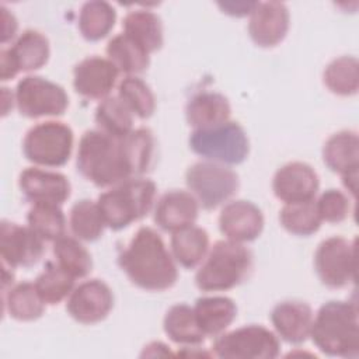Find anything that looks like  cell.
<instances>
[{
    "instance_id": "cell-33",
    "label": "cell",
    "mask_w": 359,
    "mask_h": 359,
    "mask_svg": "<svg viewBox=\"0 0 359 359\" xmlns=\"http://www.w3.org/2000/svg\"><path fill=\"white\" fill-rule=\"evenodd\" d=\"M56 262L74 279L86 278L93 268V259L87 248L70 236H62L53 241Z\"/></svg>"
},
{
    "instance_id": "cell-36",
    "label": "cell",
    "mask_w": 359,
    "mask_h": 359,
    "mask_svg": "<svg viewBox=\"0 0 359 359\" xmlns=\"http://www.w3.org/2000/svg\"><path fill=\"white\" fill-rule=\"evenodd\" d=\"M324 84L337 95H353L359 88V65L353 56H341L330 62L324 70Z\"/></svg>"
},
{
    "instance_id": "cell-17",
    "label": "cell",
    "mask_w": 359,
    "mask_h": 359,
    "mask_svg": "<svg viewBox=\"0 0 359 359\" xmlns=\"http://www.w3.org/2000/svg\"><path fill=\"white\" fill-rule=\"evenodd\" d=\"M219 229L227 240L252 241L262 233L264 216L261 209L250 201H231L219 215Z\"/></svg>"
},
{
    "instance_id": "cell-20",
    "label": "cell",
    "mask_w": 359,
    "mask_h": 359,
    "mask_svg": "<svg viewBox=\"0 0 359 359\" xmlns=\"http://www.w3.org/2000/svg\"><path fill=\"white\" fill-rule=\"evenodd\" d=\"M311 307L300 300H285L278 303L271 313V321L278 335L293 345L303 344L311 332Z\"/></svg>"
},
{
    "instance_id": "cell-40",
    "label": "cell",
    "mask_w": 359,
    "mask_h": 359,
    "mask_svg": "<svg viewBox=\"0 0 359 359\" xmlns=\"http://www.w3.org/2000/svg\"><path fill=\"white\" fill-rule=\"evenodd\" d=\"M259 1H230V3H217L223 13L233 17H244L251 14Z\"/></svg>"
},
{
    "instance_id": "cell-6",
    "label": "cell",
    "mask_w": 359,
    "mask_h": 359,
    "mask_svg": "<svg viewBox=\"0 0 359 359\" xmlns=\"http://www.w3.org/2000/svg\"><path fill=\"white\" fill-rule=\"evenodd\" d=\"M191 150L220 164H240L250 151V142L245 130L233 121L209 129H195L189 136Z\"/></svg>"
},
{
    "instance_id": "cell-11",
    "label": "cell",
    "mask_w": 359,
    "mask_h": 359,
    "mask_svg": "<svg viewBox=\"0 0 359 359\" xmlns=\"http://www.w3.org/2000/svg\"><path fill=\"white\" fill-rule=\"evenodd\" d=\"M355 241L334 236L321 241L314 254V269L323 285L339 289L355 280Z\"/></svg>"
},
{
    "instance_id": "cell-3",
    "label": "cell",
    "mask_w": 359,
    "mask_h": 359,
    "mask_svg": "<svg viewBox=\"0 0 359 359\" xmlns=\"http://www.w3.org/2000/svg\"><path fill=\"white\" fill-rule=\"evenodd\" d=\"M310 337L328 356L351 358L359 355L358 307L353 302L331 300L323 304L313 318Z\"/></svg>"
},
{
    "instance_id": "cell-16",
    "label": "cell",
    "mask_w": 359,
    "mask_h": 359,
    "mask_svg": "<svg viewBox=\"0 0 359 359\" xmlns=\"http://www.w3.org/2000/svg\"><path fill=\"white\" fill-rule=\"evenodd\" d=\"M20 189L31 203L62 205L70 196V182L66 175L35 167L25 168L18 178Z\"/></svg>"
},
{
    "instance_id": "cell-23",
    "label": "cell",
    "mask_w": 359,
    "mask_h": 359,
    "mask_svg": "<svg viewBox=\"0 0 359 359\" xmlns=\"http://www.w3.org/2000/svg\"><path fill=\"white\" fill-rule=\"evenodd\" d=\"M195 318L205 335L216 337L234 321L237 316L236 303L224 296L199 297L194 306Z\"/></svg>"
},
{
    "instance_id": "cell-13",
    "label": "cell",
    "mask_w": 359,
    "mask_h": 359,
    "mask_svg": "<svg viewBox=\"0 0 359 359\" xmlns=\"http://www.w3.org/2000/svg\"><path fill=\"white\" fill-rule=\"evenodd\" d=\"M112 307V290L100 279L80 283L72 290L66 303V310L70 317L81 324H95L102 321Z\"/></svg>"
},
{
    "instance_id": "cell-27",
    "label": "cell",
    "mask_w": 359,
    "mask_h": 359,
    "mask_svg": "<svg viewBox=\"0 0 359 359\" xmlns=\"http://www.w3.org/2000/svg\"><path fill=\"white\" fill-rule=\"evenodd\" d=\"M163 327L167 337L180 345H201L206 337L198 325L194 309L185 303H178L168 309Z\"/></svg>"
},
{
    "instance_id": "cell-24",
    "label": "cell",
    "mask_w": 359,
    "mask_h": 359,
    "mask_svg": "<svg viewBox=\"0 0 359 359\" xmlns=\"http://www.w3.org/2000/svg\"><path fill=\"white\" fill-rule=\"evenodd\" d=\"M123 34L149 55L163 46V24L157 14L150 10L129 11L122 22Z\"/></svg>"
},
{
    "instance_id": "cell-19",
    "label": "cell",
    "mask_w": 359,
    "mask_h": 359,
    "mask_svg": "<svg viewBox=\"0 0 359 359\" xmlns=\"http://www.w3.org/2000/svg\"><path fill=\"white\" fill-rule=\"evenodd\" d=\"M198 212L199 203L191 192L171 189L158 198L154 206V222L161 230L175 233L192 226Z\"/></svg>"
},
{
    "instance_id": "cell-38",
    "label": "cell",
    "mask_w": 359,
    "mask_h": 359,
    "mask_svg": "<svg viewBox=\"0 0 359 359\" xmlns=\"http://www.w3.org/2000/svg\"><path fill=\"white\" fill-rule=\"evenodd\" d=\"M118 97L140 119L150 118L156 109V98L151 88L136 76H126L119 81Z\"/></svg>"
},
{
    "instance_id": "cell-41",
    "label": "cell",
    "mask_w": 359,
    "mask_h": 359,
    "mask_svg": "<svg viewBox=\"0 0 359 359\" xmlns=\"http://www.w3.org/2000/svg\"><path fill=\"white\" fill-rule=\"evenodd\" d=\"M0 11H1V43H6L15 36L18 22L14 14L10 13V10H7L4 6L0 7Z\"/></svg>"
},
{
    "instance_id": "cell-37",
    "label": "cell",
    "mask_w": 359,
    "mask_h": 359,
    "mask_svg": "<svg viewBox=\"0 0 359 359\" xmlns=\"http://www.w3.org/2000/svg\"><path fill=\"white\" fill-rule=\"evenodd\" d=\"M27 222L43 241H55L65 236L66 217L59 205L35 203L28 210Z\"/></svg>"
},
{
    "instance_id": "cell-15",
    "label": "cell",
    "mask_w": 359,
    "mask_h": 359,
    "mask_svg": "<svg viewBox=\"0 0 359 359\" xmlns=\"http://www.w3.org/2000/svg\"><path fill=\"white\" fill-rule=\"evenodd\" d=\"M320 187L318 175L311 165L292 161L282 165L273 175L272 191L285 203L306 202L314 199Z\"/></svg>"
},
{
    "instance_id": "cell-2",
    "label": "cell",
    "mask_w": 359,
    "mask_h": 359,
    "mask_svg": "<svg viewBox=\"0 0 359 359\" xmlns=\"http://www.w3.org/2000/svg\"><path fill=\"white\" fill-rule=\"evenodd\" d=\"M118 264L129 280L149 292H161L178 279L174 257L161 236L151 227H140L118 257Z\"/></svg>"
},
{
    "instance_id": "cell-39",
    "label": "cell",
    "mask_w": 359,
    "mask_h": 359,
    "mask_svg": "<svg viewBox=\"0 0 359 359\" xmlns=\"http://www.w3.org/2000/svg\"><path fill=\"white\" fill-rule=\"evenodd\" d=\"M316 205L321 220L328 223H341L351 213V201L339 189L324 191Z\"/></svg>"
},
{
    "instance_id": "cell-26",
    "label": "cell",
    "mask_w": 359,
    "mask_h": 359,
    "mask_svg": "<svg viewBox=\"0 0 359 359\" xmlns=\"http://www.w3.org/2000/svg\"><path fill=\"white\" fill-rule=\"evenodd\" d=\"M209 248V234L205 229L189 226L172 233L171 251L174 259L184 268L192 269L203 259Z\"/></svg>"
},
{
    "instance_id": "cell-7",
    "label": "cell",
    "mask_w": 359,
    "mask_h": 359,
    "mask_svg": "<svg viewBox=\"0 0 359 359\" xmlns=\"http://www.w3.org/2000/svg\"><path fill=\"white\" fill-rule=\"evenodd\" d=\"M73 130L57 121L32 126L22 140V151L28 161L45 167L65 165L73 150Z\"/></svg>"
},
{
    "instance_id": "cell-31",
    "label": "cell",
    "mask_w": 359,
    "mask_h": 359,
    "mask_svg": "<svg viewBox=\"0 0 359 359\" xmlns=\"http://www.w3.org/2000/svg\"><path fill=\"white\" fill-rule=\"evenodd\" d=\"M95 122L100 130L114 137H123L133 130V114L118 95L107 97L98 104Z\"/></svg>"
},
{
    "instance_id": "cell-12",
    "label": "cell",
    "mask_w": 359,
    "mask_h": 359,
    "mask_svg": "<svg viewBox=\"0 0 359 359\" xmlns=\"http://www.w3.org/2000/svg\"><path fill=\"white\" fill-rule=\"evenodd\" d=\"M43 240L28 226H20L7 220L0 223L1 262L10 268H28L43 255Z\"/></svg>"
},
{
    "instance_id": "cell-35",
    "label": "cell",
    "mask_w": 359,
    "mask_h": 359,
    "mask_svg": "<svg viewBox=\"0 0 359 359\" xmlns=\"http://www.w3.org/2000/svg\"><path fill=\"white\" fill-rule=\"evenodd\" d=\"M282 227L294 236H310L321 226V217L317 210L316 201L286 203L279 212Z\"/></svg>"
},
{
    "instance_id": "cell-25",
    "label": "cell",
    "mask_w": 359,
    "mask_h": 359,
    "mask_svg": "<svg viewBox=\"0 0 359 359\" xmlns=\"http://www.w3.org/2000/svg\"><path fill=\"white\" fill-rule=\"evenodd\" d=\"M7 49L20 72L41 69L46 65L50 53L48 38L36 29H25Z\"/></svg>"
},
{
    "instance_id": "cell-21",
    "label": "cell",
    "mask_w": 359,
    "mask_h": 359,
    "mask_svg": "<svg viewBox=\"0 0 359 359\" xmlns=\"http://www.w3.org/2000/svg\"><path fill=\"white\" fill-rule=\"evenodd\" d=\"M231 114L229 100L220 93L203 91L195 94L187 104L185 116L194 129H209L229 121Z\"/></svg>"
},
{
    "instance_id": "cell-22",
    "label": "cell",
    "mask_w": 359,
    "mask_h": 359,
    "mask_svg": "<svg viewBox=\"0 0 359 359\" xmlns=\"http://www.w3.org/2000/svg\"><path fill=\"white\" fill-rule=\"evenodd\" d=\"M325 165L342 177L358 172L359 137L353 130H339L331 135L323 147Z\"/></svg>"
},
{
    "instance_id": "cell-10",
    "label": "cell",
    "mask_w": 359,
    "mask_h": 359,
    "mask_svg": "<svg viewBox=\"0 0 359 359\" xmlns=\"http://www.w3.org/2000/svg\"><path fill=\"white\" fill-rule=\"evenodd\" d=\"M15 104L22 116H60L69 107L65 88L41 76H25L15 87Z\"/></svg>"
},
{
    "instance_id": "cell-29",
    "label": "cell",
    "mask_w": 359,
    "mask_h": 359,
    "mask_svg": "<svg viewBox=\"0 0 359 359\" xmlns=\"http://www.w3.org/2000/svg\"><path fill=\"white\" fill-rule=\"evenodd\" d=\"M116 11L108 1H86L79 14V29L90 42L105 38L115 25Z\"/></svg>"
},
{
    "instance_id": "cell-1",
    "label": "cell",
    "mask_w": 359,
    "mask_h": 359,
    "mask_svg": "<svg viewBox=\"0 0 359 359\" xmlns=\"http://www.w3.org/2000/svg\"><path fill=\"white\" fill-rule=\"evenodd\" d=\"M77 170L95 187H115L142 175L129 133L114 137L100 129L86 130L79 142Z\"/></svg>"
},
{
    "instance_id": "cell-14",
    "label": "cell",
    "mask_w": 359,
    "mask_h": 359,
    "mask_svg": "<svg viewBox=\"0 0 359 359\" xmlns=\"http://www.w3.org/2000/svg\"><path fill=\"white\" fill-rule=\"evenodd\" d=\"M119 70L105 57L88 56L73 69V87L87 100H104L116 84Z\"/></svg>"
},
{
    "instance_id": "cell-5",
    "label": "cell",
    "mask_w": 359,
    "mask_h": 359,
    "mask_svg": "<svg viewBox=\"0 0 359 359\" xmlns=\"http://www.w3.org/2000/svg\"><path fill=\"white\" fill-rule=\"evenodd\" d=\"M156 184L147 178L126 180L98 196V208L105 224L112 230H122L144 217L153 208Z\"/></svg>"
},
{
    "instance_id": "cell-30",
    "label": "cell",
    "mask_w": 359,
    "mask_h": 359,
    "mask_svg": "<svg viewBox=\"0 0 359 359\" xmlns=\"http://www.w3.org/2000/svg\"><path fill=\"white\" fill-rule=\"evenodd\" d=\"M107 55L119 73H125L128 76L139 74L150 65V55L123 32L109 39L107 45Z\"/></svg>"
},
{
    "instance_id": "cell-18",
    "label": "cell",
    "mask_w": 359,
    "mask_h": 359,
    "mask_svg": "<svg viewBox=\"0 0 359 359\" xmlns=\"http://www.w3.org/2000/svg\"><path fill=\"white\" fill-rule=\"evenodd\" d=\"M289 29V10L282 1L258 3L251 13L248 34L252 42L262 48L276 46Z\"/></svg>"
},
{
    "instance_id": "cell-9",
    "label": "cell",
    "mask_w": 359,
    "mask_h": 359,
    "mask_svg": "<svg viewBox=\"0 0 359 359\" xmlns=\"http://www.w3.org/2000/svg\"><path fill=\"white\" fill-rule=\"evenodd\" d=\"M212 349L217 358L224 359H273L279 356L280 344L271 330L250 324L220 334Z\"/></svg>"
},
{
    "instance_id": "cell-34",
    "label": "cell",
    "mask_w": 359,
    "mask_h": 359,
    "mask_svg": "<svg viewBox=\"0 0 359 359\" xmlns=\"http://www.w3.org/2000/svg\"><path fill=\"white\" fill-rule=\"evenodd\" d=\"M34 283L43 303L53 306L60 303L72 293L74 287V278L69 275L57 262L48 261Z\"/></svg>"
},
{
    "instance_id": "cell-4",
    "label": "cell",
    "mask_w": 359,
    "mask_h": 359,
    "mask_svg": "<svg viewBox=\"0 0 359 359\" xmlns=\"http://www.w3.org/2000/svg\"><path fill=\"white\" fill-rule=\"evenodd\" d=\"M252 271V254L241 243L220 240L213 244L195 275L203 292L229 290L243 283Z\"/></svg>"
},
{
    "instance_id": "cell-32",
    "label": "cell",
    "mask_w": 359,
    "mask_h": 359,
    "mask_svg": "<svg viewBox=\"0 0 359 359\" xmlns=\"http://www.w3.org/2000/svg\"><path fill=\"white\" fill-rule=\"evenodd\" d=\"M69 224L72 233L83 241L98 240L107 226L98 203L90 199H81L72 206Z\"/></svg>"
},
{
    "instance_id": "cell-8",
    "label": "cell",
    "mask_w": 359,
    "mask_h": 359,
    "mask_svg": "<svg viewBox=\"0 0 359 359\" xmlns=\"http://www.w3.org/2000/svg\"><path fill=\"white\" fill-rule=\"evenodd\" d=\"M185 182L198 203L206 209H215L238 189L237 174L224 164L215 161H198L185 172Z\"/></svg>"
},
{
    "instance_id": "cell-28",
    "label": "cell",
    "mask_w": 359,
    "mask_h": 359,
    "mask_svg": "<svg viewBox=\"0 0 359 359\" xmlns=\"http://www.w3.org/2000/svg\"><path fill=\"white\" fill-rule=\"evenodd\" d=\"M3 307L18 321H34L43 314L45 303L36 292L35 283L21 282L3 293Z\"/></svg>"
}]
</instances>
